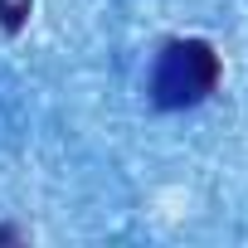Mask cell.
Returning a JSON list of instances; mask_svg holds the SVG:
<instances>
[{"label": "cell", "mask_w": 248, "mask_h": 248, "mask_svg": "<svg viewBox=\"0 0 248 248\" xmlns=\"http://www.w3.org/2000/svg\"><path fill=\"white\" fill-rule=\"evenodd\" d=\"M30 5H34V0H0V25H5L10 34L25 25V15H30Z\"/></svg>", "instance_id": "2"}, {"label": "cell", "mask_w": 248, "mask_h": 248, "mask_svg": "<svg viewBox=\"0 0 248 248\" xmlns=\"http://www.w3.org/2000/svg\"><path fill=\"white\" fill-rule=\"evenodd\" d=\"M0 243H25V233L15 224H0Z\"/></svg>", "instance_id": "3"}, {"label": "cell", "mask_w": 248, "mask_h": 248, "mask_svg": "<svg viewBox=\"0 0 248 248\" xmlns=\"http://www.w3.org/2000/svg\"><path fill=\"white\" fill-rule=\"evenodd\" d=\"M219 88V54L209 39H170L151 68V102L166 112L195 107Z\"/></svg>", "instance_id": "1"}]
</instances>
